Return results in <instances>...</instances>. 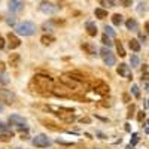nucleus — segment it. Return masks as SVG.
Listing matches in <instances>:
<instances>
[{
  "label": "nucleus",
  "mask_w": 149,
  "mask_h": 149,
  "mask_svg": "<svg viewBox=\"0 0 149 149\" xmlns=\"http://www.w3.org/2000/svg\"><path fill=\"white\" fill-rule=\"evenodd\" d=\"M17 33L21 34V36H31L36 33V25L31 23V21H24L21 24L17 25Z\"/></svg>",
  "instance_id": "nucleus-1"
},
{
  "label": "nucleus",
  "mask_w": 149,
  "mask_h": 149,
  "mask_svg": "<svg viewBox=\"0 0 149 149\" xmlns=\"http://www.w3.org/2000/svg\"><path fill=\"white\" fill-rule=\"evenodd\" d=\"M34 82L39 89H54L52 88V77L51 76H42V75H36L34 76Z\"/></svg>",
  "instance_id": "nucleus-2"
},
{
  "label": "nucleus",
  "mask_w": 149,
  "mask_h": 149,
  "mask_svg": "<svg viewBox=\"0 0 149 149\" xmlns=\"http://www.w3.org/2000/svg\"><path fill=\"white\" fill-rule=\"evenodd\" d=\"M101 57H103V60H105V64L107 67H111V66H115L116 64V58L113 55V52L111 49H107V48H101Z\"/></svg>",
  "instance_id": "nucleus-3"
},
{
  "label": "nucleus",
  "mask_w": 149,
  "mask_h": 149,
  "mask_svg": "<svg viewBox=\"0 0 149 149\" xmlns=\"http://www.w3.org/2000/svg\"><path fill=\"white\" fill-rule=\"evenodd\" d=\"M15 100L17 97L12 91H9L6 88H0V101L6 103V105H12V103H15Z\"/></svg>",
  "instance_id": "nucleus-4"
},
{
  "label": "nucleus",
  "mask_w": 149,
  "mask_h": 149,
  "mask_svg": "<svg viewBox=\"0 0 149 149\" xmlns=\"http://www.w3.org/2000/svg\"><path fill=\"white\" fill-rule=\"evenodd\" d=\"M33 145L36 148H48V146L52 145V142H51V139L48 137V136L39 134V136H36V137L33 139Z\"/></svg>",
  "instance_id": "nucleus-5"
},
{
  "label": "nucleus",
  "mask_w": 149,
  "mask_h": 149,
  "mask_svg": "<svg viewBox=\"0 0 149 149\" xmlns=\"http://www.w3.org/2000/svg\"><path fill=\"white\" fill-rule=\"evenodd\" d=\"M8 9L12 14H19V12L24 9V0H9Z\"/></svg>",
  "instance_id": "nucleus-6"
},
{
  "label": "nucleus",
  "mask_w": 149,
  "mask_h": 149,
  "mask_svg": "<svg viewBox=\"0 0 149 149\" xmlns=\"http://www.w3.org/2000/svg\"><path fill=\"white\" fill-rule=\"evenodd\" d=\"M39 9H40L43 14H46V15H54L55 12L58 11V8L55 5H52L51 2H42L40 6H39Z\"/></svg>",
  "instance_id": "nucleus-7"
},
{
  "label": "nucleus",
  "mask_w": 149,
  "mask_h": 149,
  "mask_svg": "<svg viewBox=\"0 0 149 149\" xmlns=\"http://www.w3.org/2000/svg\"><path fill=\"white\" fill-rule=\"evenodd\" d=\"M116 70H118V75H119L121 77H125V79H131V77H133V75H131V69L128 67L127 64H124V63H121Z\"/></svg>",
  "instance_id": "nucleus-8"
},
{
  "label": "nucleus",
  "mask_w": 149,
  "mask_h": 149,
  "mask_svg": "<svg viewBox=\"0 0 149 149\" xmlns=\"http://www.w3.org/2000/svg\"><path fill=\"white\" fill-rule=\"evenodd\" d=\"M61 82L64 83V85H66L69 89H76V87H77V83H76V81L75 79H72V77H69L67 75H63L61 77Z\"/></svg>",
  "instance_id": "nucleus-9"
},
{
  "label": "nucleus",
  "mask_w": 149,
  "mask_h": 149,
  "mask_svg": "<svg viewBox=\"0 0 149 149\" xmlns=\"http://www.w3.org/2000/svg\"><path fill=\"white\" fill-rule=\"evenodd\" d=\"M9 122L12 125H18V127L27 125V121H25L24 118H21V116H18V115H11L9 116Z\"/></svg>",
  "instance_id": "nucleus-10"
},
{
  "label": "nucleus",
  "mask_w": 149,
  "mask_h": 149,
  "mask_svg": "<svg viewBox=\"0 0 149 149\" xmlns=\"http://www.w3.org/2000/svg\"><path fill=\"white\" fill-rule=\"evenodd\" d=\"M58 115V118H60L61 121H64V122H73L75 119H76V116L73 115V112H61V113H57Z\"/></svg>",
  "instance_id": "nucleus-11"
},
{
  "label": "nucleus",
  "mask_w": 149,
  "mask_h": 149,
  "mask_svg": "<svg viewBox=\"0 0 149 149\" xmlns=\"http://www.w3.org/2000/svg\"><path fill=\"white\" fill-rule=\"evenodd\" d=\"M85 28H87L88 36H91V37L97 36V25H95V23H94V21H87Z\"/></svg>",
  "instance_id": "nucleus-12"
},
{
  "label": "nucleus",
  "mask_w": 149,
  "mask_h": 149,
  "mask_svg": "<svg viewBox=\"0 0 149 149\" xmlns=\"http://www.w3.org/2000/svg\"><path fill=\"white\" fill-rule=\"evenodd\" d=\"M81 48L85 51V54H88V55H95V52H97V49H95L94 45L88 43V42H83V43L81 45Z\"/></svg>",
  "instance_id": "nucleus-13"
},
{
  "label": "nucleus",
  "mask_w": 149,
  "mask_h": 149,
  "mask_svg": "<svg viewBox=\"0 0 149 149\" xmlns=\"http://www.w3.org/2000/svg\"><path fill=\"white\" fill-rule=\"evenodd\" d=\"M8 39H9V46H11V49H15V48H18L19 45H21V40H19L15 34H12V33L8 34Z\"/></svg>",
  "instance_id": "nucleus-14"
},
{
  "label": "nucleus",
  "mask_w": 149,
  "mask_h": 149,
  "mask_svg": "<svg viewBox=\"0 0 149 149\" xmlns=\"http://www.w3.org/2000/svg\"><path fill=\"white\" fill-rule=\"evenodd\" d=\"M94 91L101 94V95H106V94H109V87L106 85V83H103V82H99V87H95Z\"/></svg>",
  "instance_id": "nucleus-15"
},
{
  "label": "nucleus",
  "mask_w": 149,
  "mask_h": 149,
  "mask_svg": "<svg viewBox=\"0 0 149 149\" xmlns=\"http://www.w3.org/2000/svg\"><path fill=\"white\" fill-rule=\"evenodd\" d=\"M128 46H130V49L134 51V52H139L140 51V42L137 39H131V40L128 42Z\"/></svg>",
  "instance_id": "nucleus-16"
},
{
  "label": "nucleus",
  "mask_w": 149,
  "mask_h": 149,
  "mask_svg": "<svg viewBox=\"0 0 149 149\" xmlns=\"http://www.w3.org/2000/svg\"><path fill=\"white\" fill-rule=\"evenodd\" d=\"M94 15H95V18H99V19H105V18H107V11L101 9V8H97L94 11Z\"/></svg>",
  "instance_id": "nucleus-17"
},
{
  "label": "nucleus",
  "mask_w": 149,
  "mask_h": 149,
  "mask_svg": "<svg viewBox=\"0 0 149 149\" xmlns=\"http://www.w3.org/2000/svg\"><path fill=\"white\" fill-rule=\"evenodd\" d=\"M125 25H127V28H128V30H133V31H136V30H137V27H139L137 21H136V19H133V18L128 19V21L125 23Z\"/></svg>",
  "instance_id": "nucleus-18"
},
{
  "label": "nucleus",
  "mask_w": 149,
  "mask_h": 149,
  "mask_svg": "<svg viewBox=\"0 0 149 149\" xmlns=\"http://www.w3.org/2000/svg\"><path fill=\"white\" fill-rule=\"evenodd\" d=\"M9 63H11V66L17 67L18 63H19V54H11V57H9Z\"/></svg>",
  "instance_id": "nucleus-19"
},
{
  "label": "nucleus",
  "mask_w": 149,
  "mask_h": 149,
  "mask_svg": "<svg viewBox=\"0 0 149 149\" xmlns=\"http://www.w3.org/2000/svg\"><path fill=\"white\" fill-rule=\"evenodd\" d=\"M67 76H70L72 79H75V81H77V82H83V79H85V77H83V75L76 73V72H70Z\"/></svg>",
  "instance_id": "nucleus-20"
},
{
  "label": "nucleus",
  "mask_w": 149,
  "mask_h": 149,
  "mask_svg": "<svg viewBox=\"0 0 149 149\" xmlns=\"http://www.w3.org/2000/svg\"><path fill=\"white\" fill-rule=\"evenodd\" d=\"M112 23H113L115 25H121V24H122V15L115 14V15L112 17Z\"/></svg>",
  "instance_id": "nucleus-21"
},
{
  "label": "nucleus",
  "mask_w": 149,
  "mask_h": 149,
  "mask_svg": "<svg viewBox=\"0 0 149 149\" xmlns=\"http://www.w3.org/2000/svg\"><path fill=\"white\" fill-rule=\"evenodd\" d=\"M116 49H118V54L121 55V57H125V49H124V46H122V43L118 40L116 42Z\"/></svg>",
  "instance_id": "nucleus-22"
},
{
  "label": "nucleus",
  "mask_w": 149,
  "mask_h": 149,
  "mask_svg": "<svg viewBox=\"0 0 149 149\" xmlns=\"http://www.w3.org/2000/svg\"><path fill=\"white\" fill-rule=\"evenodd\" d=\"M40 40H42L43 45H49V43H52V42H54V37H52V36H42Z\"/></svg>",
  "instance_id": "nucleus-23"
},
{
  "label": "nucleus",
  "mask_w": 149,
  "mask_h": 149,
  "mask_svg": "<svg viewBox=\"0 0 149 149\" xmlns=\"http://www.w3.org/2000/svg\"><path fill=\"white\" fill-rule=\"evenodd\" d=\"M105 31H106V34H107V36H111V37H115V36H116L115 30H113L112 27H109V25H106V27H105Z\"/></svg>",
  "instance_id": "nucleus-24"
},
{
  "label": "nucleus",
  "mask_w": 149,
  "mask_h": 149,
  "mask_svg": "<svg viewBox=\"0 0 149 149\" xmlns=\"http://www.w3.org/2000/svg\"><path fill=\"white\" fill-rule=\"evenodd\" d=\"M130 63H131V66H133V67H137V66H139V63H140L139 57H137V55H131V60H130Z\"/></svg>",
  "instance_id": "nucleus-25"
},
{
  "label": "nucleus",
  "mask_w": 149,
  "mask_h": 149,
  "mask_svg": "<svg viewBox=\"0 0 149 149\" xmlns=\"http://www.w3.org/2000/svg\"><path fill=\"white\" fill-rule=\"evenodd\" d=\"M131 93H133L134 97H140V91H139V87L137 85H133L131 87Z\"/></svg>",
  "instance_id": "nucleus-26"
},
{
  "label": "nucleus",
  "mask_w": 149,
  "mask_h": 149,
  "mask_svg": "<svg viewBox=\"0 0 149 149\" xmlns=\"http://www.w3.org/2000/svg\"><path fill=\"white\" fill-rule=\"evenodd\" d=\"M137 143H139V136L134 133V134L131 136V143H130V145H133V146H134V145H137Z\"/></svg>",
  "instance_id": "nucleus-27"
},
{
  "label": "nucleus",
  "mask_w": 149,
  "mask_h": 149,
  "mask_svg": "<svg viewBox=\"0 0 149 149\" xmlns=\"http://www.w3.org/2000/svg\"><path fill=\"white\" fill-rule=\"evenodd\" d=\"M9 130V127L5 124V122H0V133H6Z\"/></svg>",
  "instance_id": "nucleus-28"
},
{
  "label": "nucleus",
  "mask_w": 149,
  "mask_h": 149,
  "mask_svg": "<svg viewBox=\"0 0 149 149\" xmlns=\"http://www.w3.org/2000/svg\"><path fill=\"white\" fill-rule=\"evenodd\" d=\"M101 42L105 43V45H112V42H111V39H109V36H107V34H105V36L101 37Z\"/></svg>",
  "instance_id": "nucleus-29"
},
{
  "label": "nucleus",
  "mask_w": 149,
  "mask_h": 149,
  "mask_svg": "<svg viewBox=\"0 0 149 149\" xmlns=\"http://www.w3.org/2000/svg\"><path fill=\"white\" fill-rule=\"evenodd\" d=\"M121 3H122V6H125V8H130L133 0H121Z\"/></svg>",
  "instance_id": "nucleus-30"
},
{
  "label": "nucleus",
  "mask_w": 149,
  "mask_h": 149,
  "mask_svg": "<svg viewBox=\"0 0 149 149\" xmlns=\"http://www.w3.org/2000/svg\"><path fill=\"white\" fill-rule=\"evenodd\" d=\"M43 30L51 31V30H52V23H45V24H43Z\"/></svg>",
  "instance_id": "nucleus-31"
},
{
  "label": "nucleus",
  "mask_w": 149,
  "mask_h": 149,
  "mask_svg": "<svg viewBox=\"0 0 149 149\" xmlns=\"http://www.w3.org/2000/svg\"><path fill=\"white\" fill-rule=\"evenodd\" d=\"M105 2H106V5L109 6V8H113L115 3H116V0H105Z\"/></svg>",
  "instance_id": "nucleus-32"
},
{
  "label": "nucleus",
  "mask_w": 149,
  "mask_h": 149,
  "mask_svg": "<svg viewBox=\"0 0 149 149\" xmlns=\"http://www.w3.org/2000/svg\"><path fill=\"white\" fill-rule=\"evenodd\" d=\"M137 119H139V121H143V119H145V112H143V111H140V112H139Z\"/></svg>",
  "instance_id": "nucleus-33"
},
{
  "label": "nucleus",
  "mask_w": 149,
  "mask_h": 149,
  "mask_svg": "<svg viewBox=\"0 0 149 149\" xmlns=\"http://www.w3.org/2000/svg\"><path fill=\"white\" fill-rule=\"evenodd\" d=\"M6 23H8L9 25H15V18H8V19H6Z\"/></svg>",
  "instance_id": "nucleus-34"
},
{
  "label": "nucleus",
  "mask_w": 149,
  "mask_h": 149,
  "mask_svg": "<svg viewBox=\"0 0 149 149\" xmlns=\"http://www.w3.org/2000/svg\"><path fill=\"white\" fill-rule=\"evenodd\" d=\"M81 122H82V124H89V122H91V119H89V118H82Z\"/></svg>",
  "instance_id": "nucleus-35"
},
{
  "label": "nucleus",
  "mask_w": 149,
  "mask_h": 149,
  "mask_svg": "<svg viewBox=\"0 0 149 149\" xmlns=\"http://www.w3.org/2000/svg\"><path fill=\"white\" fill-rule=\"evenodd\" d=\"M142 79H145V81H149V73H148V72H145L143 75H142Z\"/></svg>",
  "instance_id": "nucleus-36"
},
{
  "label": "nucleus",
  "mask_w": 149,
  "mask_h": 149,
  "mask_svg": "<svg viewBox=\"0 0 149 149\" xmlns=\"http://www.w3.org/2000/svg\"><path fill=\"white\" fill-rule=\"evenodd\" d=\"M122 99H124L125 103H128V101H130V95H128V94H124V95H122Z\"/></svg>",
  "instance_id": "nucleus-37"
},
{
  "label": "nucleus",
  "mask_w": 149,
  "mask_h": 149,
  "mask_svg": "<svg viewBox=\"0 0 149 149\" xmlns=\"http://www.w3.org/2000/svg\"><path fill=\"white\" fill-rule=\"evenodd\" d=\"M95 134H97V136H99V139H106V136H105V134H103V133H100V131H97Z\"/></svg>",
  "instance_id": "nucleus-38"
},
{
  "label": "nucleus",
  "mask_w": 149,
  "mask_h": 149,
  "mask_svg": "<svg viewBox=\"0 0 149 149\" xmlns=\"http://www.w3.org/2000/svg\"><path fill=\"white\" fill-rule=\"evenodd\" d=\"M0 72H5V63L0 61Z\"/></svg>",
  "instance_id": "nucleus-39"
},
{
  "label": "nucleus",
  "mask_w": 149,
  "mask_h": 149,
  "mask_svg": "<svg viewBox=\"0 0 149 149\" xmlns=\"http://www.w3.org/2000/svg\"><path fill=\"white\" fill-rule=\"evenodd\" d=\"M5 46V40H3V37L0 36V48H3Z\"/></svg>",
  "instance_id": "nucleus-40"
},
{
  "label": "nucleus",
  "mask_w": 149,
  "mask_h": 149,
  "mask_svg": "<svg viewBox=\"0 0 149 149\" xmlns=\"http://www.w3.org/2000/svg\"><path fill=\"white\" fill-rule=\"evenodd\" d=\"M125 130H127V131L131 130V128H130V124H125Z\"/></svg>",
  "instance_id": "nucleus-41"
},
{
  "label": "nucleus",
  "mask_w": 149,
  "mask_h": 149,
  "mask_svg": "<svg viewBox=\"0 0 149 149\" xmlns=\"http://www.w3.org/2000/svg\"><path fill=\"white\" fill-rule=\"evenodd\" d=\"M139 37H140V40H143V42H145V40H146V37H145V36H143V34H140V36H139Z\"/></svg>",
  "instance_id": "nucleus-42"
},
{
  "label": "nucleus",
  "mask_w": 149,
  "mask_h": 149,
  "mask_svg": "<svg viewBox=\"0 0 149 149\" xmlns=\"http://www.w3.org/2000/svg\"><path fill=\"white\" fill-rule=\"evenodd\" d=\"M127 149H134V146H133V145H128V146H127Z\"/></svg>",
  "instance_id": "nucleus-43"
},
{
  "label": "nucleus",
  "mask_w": 149,
  "mask_h": 149,
  "mask_svg": "<svg viewBox=\"0 0 149 149\" xmlns=\"http://www.w3.org/2000/svg\"><path fill=\"white\" fill-rule=\"evenodd\" d=\"M146 28H148V33H149V23H146Z\"/></svg>",
  "instance_id": "nucleus-44"
},
{
  "label": "nucleus",
  "mask_w": 149,
  "mask_h": 149,
  "mask_svg": "<svg viewBox=\"0 0 149 149\" xmlns=\"http://www.w3.org/2000/svg\"><path fill=\"white\" fill-rule=\"evenodd\" d=\"M2 111H3V107H2V106H0V112H2Z\"/></svg>",
  "instance_id": "nucleus-45"
},
{
  "label": "nucleus",
  "mask_w": 149,
  "mask_h": 149,
  "mask_svg": "<svg viewBox=\"0 0 149 149\" xmlns=\"http://www.w3.org/2000/svg\"><path fill=\"white\" fill-rule=\"evenodd\" d=\"M148 107H149V103H148Z\"/></svg>",
  "instance_id": "nucleus-46"
},
{
  "label": "nucleus",
  "mask_w": 149,
  "mask_h": 149,
  "mask_svg": "<svg viewBox=\"0 0 149 149\" xmlns=\"http://www.w3.org/2000/svg\"><path fill=\"white\" fill-rule=\"evenodd\" d=\"M0 19H2V17H0Z\"/></svg>",
  "instance_id": "nucleus-47"
}]
</instances>
